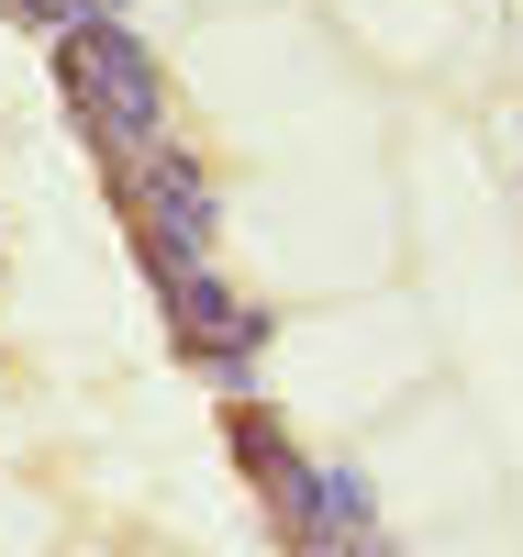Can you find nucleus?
Instances as JSON below:
<instances>
[{
  "label": "nucleus",
  "mask_w": 523,
  "mask_h": 557,
  "mask_svg": "<svg viewBox=\"0 0 523 557\" xmlns=\"http://www.w3.org/2000/svg\"><path fill=\"white\" fill-rule=\"evenodd\" d=\"M134 190H146V223H157V268H201V246H212V190H201V168L167 157V146H146V157H134Z\"/></svg>",
  "instance_id": "nucleus-2"
},
{
  "label": "nucleus",
  "mask_w": 523,
  "mask_h": 557,
  "mask_svg": "<svg viewBox=\"0 0 523 557\" xmlns=\"http://www.w3.org/2000/svg\"><path fill=\"white\" fill-rule=\"evenodd\" d=\"M67 89H78L89 112H101V134H112L123 157H146L157 134H167V89H157V57H146V45H134L123 23H89V12L67 23Z\"/></svg>",
  "instance_id": "nucleus-1"
}]
</instances>
